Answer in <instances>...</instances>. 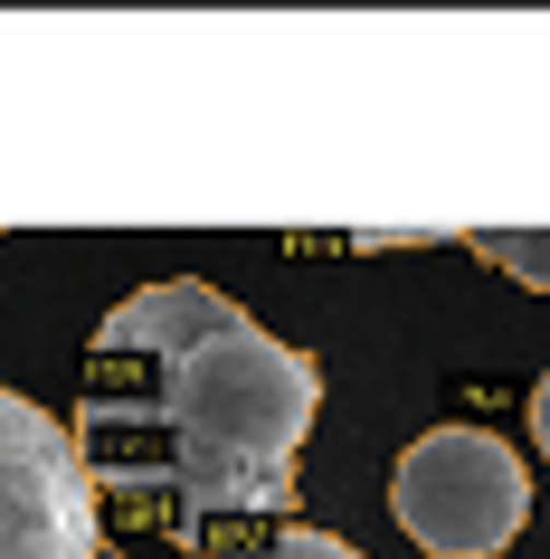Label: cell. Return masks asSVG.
Here are the masks:
<instances>
[{
    "instance_id": "1",
    "label": "cell",
    "mask_w": 550,
    "mask_h": 559,
    "mask_svg": "<svg viewBox=\"0 0 550 559\" xmlns=\"http://www.w3.org/2000/svg\"><path fill=\"white\" fill-rule=\"evenodd\" d=\"M314 408L323 370L294 342H276L200 275H162L95 323L67 445L105 493L172 522H219L276 512L294 493Z\"/></svg>"
},
{
    "instance_id": "2",
    "label": "cell",
    "mask_w": 550,
    "mask_h": 559,
    "mask_svg": "<svg viewBox=\"0 0 550 559\" xmlns=\"http://www.w3.org/2000/svg\"><path fill=\"white\" fill-rule=\"evenodd\" d=\"M389 512L428 559H493L531 522V474L484 427H428L389 465Z\"/></svg>"
},
{
    "instance_id": "3",
    "label": "cell",
    "mask_w": 550,
    "mask_h": 559,
    "mask_svg": "<svg viewBox=\"0 0 550 559\" xmlns=\"http://www.w3.org/2000/svg\"><path fill=\"white\" fill-rule=\"evenodd\" d=\"M0 559H105L86 465L20 389H0Z\"/></svg>"
},
{
    "instance_id": "4",
    "label": "cell",
    "mask_w": 550,
    "mask_h": 559,
    "mask_svg": "<svg viewBox=\"0 0 550 559\" xmlns=\"http://www.w3.org/2000/svg\"><path fill=\"white\" fill-rule=\"evenodd\" d=\"M465 247H475L484 265H503L513 285L550 295V228H465Z\"/></svg>"
},
{
    "instance_id": "5",
    "label": "cell",
    "mask_w": 550,
    "mask_h": 559,
    "mask_svg": "<svg viewBox=\"0 0 550 559\" xmlns=\"http://www.w3.org/2000/svg\"><path fill=\"white\" fill-rule=\"evenodd\" d=\"M209 559H361V550L332 540V531H276V540H257V550H209Z\"/></svg>"
},
{
    "instance_id": "6",
    "label": "cell",
    "mask_w": 550,
    "mask_h": 559,
    "mask_svg": "<svg viewBox=\"0 0 550 559\" xmlns=\"http://www.w3.org/2000/svg\"><path fill=\"white\" fill-rule=\"evenodd\" d=\"M531 437H541V455H550V370H541V389H531Z\"/></svg>"
}]
</instances>
